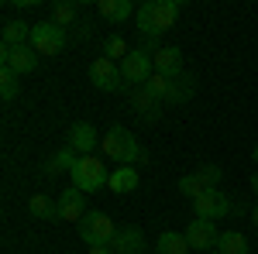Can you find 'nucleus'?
I'll list each match as a JSON object with an SVG mask.
<instances>
[{
	"label": "nucleus",
	"mask_w": 258,
	"mask_h": 254,
	"mask_svg": "<svg viewBox=\"0 0 258 254\" xmlns=\"http://www.w3.org/2000/svg\"><path fill=\"white\" fill-rule=\"evenodd\" d=\"M18 72H11V69H0V97L4 100H14L18 97Z\"/></svg>",
	"instance_id": "nucleus-27"
},
{
	"label": "nucleus",
	"mask_w": 258,
	"mask_h": 254,
	"mask_svg": "<svg viewBox=\"0 0 258 254\" xmlns=\"http://www.w3.org/2000/svg\"><path fill=\"white\" fill-rule=\"evenodd\" d=\"M110 251L114 254H141L145 251V234L138 227H120L114 240H110Z\"/></svg>",
	"instance_id": "nucleus-14"
},
{
	"label": "nucleus",
	"mask_w": 258,
	"mask_h": 254,
	"mask_svg": "<svg viewBox=\"0 0 258 254\" xmlns=\"http://www.w3.org/2000/svg\"><path fill=\"white\" fill-rule=\"evenodd\" d=\"M186 240H189V247L193 251H214L217 247V240H220V230H217V223H210V220H193L189 227H186Z\"/></svg>",
	"instance_id": "nucleus-10"
},
{
	"label": "nucleus",
	"mask_w": 258,
	"mask_h": 254,
	"mask_svg": "<svg viewBox=\"0 0 258 254\" xmlns=\"http://www.w3.org/2000/svg\"><path fill=\"white\" fill-rule=\"evenodd\" d=\"M31 48H35L38 55H59L62 48H66V28L52 24V21L35 24V28H31Z\"/></svg>",
	"instance_id": "nucleus-5"
},
{
	"label": "nucleus",
	"mask_w": 258,
	"mask_h": 254,
	"mask_svg": "<svg viewBox=\"0 0 258 254\" xmlns=\"http://www.w3.org/2000/svg\"><path fill=\"white\" fill-rule=\"evenodd\" d=\"M197 176L207 182V189H217V182L224 179V172H220V165H200Z\"/></svg>",
	"instance_id": "nucleus-29"
},
{
	"label": "nucleus",
	"mask_w": 258,
	"mask_h": 254,
	"mask_svg": "<svg viewBox=\"0 0 258 254\" xmlns=\"http://www.w3.org/2000/svg\"><path fill=\"white\" fill-rule=\"evenodd\" d=\"M145 90H148V93H152V97L162 103V100H169V79L159 76V72H152V79L145 82Z\"/></svg>",
	"instance_id": "nucleus-28"
},
{
	"label": "nucleus",
	"mask_w": 258,
	"mask_h": 254,
	"mask_svg": "<svg viewBox=\"0 0 258 254\" xmlns=\"http://www.w3.org/2000/svg\"><path fill=\"white\" fill-rule=\"evenodd\" d=\"M103 155L110 161H117V165H131L135 158H141V151H138V141L131 137V131L117 124L103 134Z\"/></svg>",
	"instance_id": "nucleus-2"
},
{
	"label": "nucleus",
	"mask_w": 258,
	"mask_h": 254,
	"mask_svg": "<svg viewBox=\"0 0 258 254\" xmlns=\"http://www.w3.org/2000/svg\"><path fill=\"white\" fill-rule=\"evenodd\" d=\"M207 254H220V251H207Z\"/></svg>",
	"instance_id": "nucleus-34"
},
{
	"label": "nucleus",
	"mask_w": 258,
	"mask_h": 254,
	"mask_svg": "<svg viewBox=\"0 0 258 254\" xmlns=\"http://www.w3.org/2000/svg\"><path fill=\"white\" fill-rule=\"evenodd\" d=\"M251 189H255V196H258V172L251 176Z\"/></svg>",
	"instance_id": "nucleus-31"
},
{
	"label": "nucleus",
	"mask_w": 258,
	"mask_h": 254,
	"mask_svg": "<svg viewBox=\"0 0 258 254\" xmlns=\"http://www.w3.org/2000/svg\"><path fill=\"white\" fill-rule=\"evenodd\" d=\"M73 176V186L80 189V193H97V189H103L107 182H110V176H107V168H103V161L93 155H86L76 161V168L69 172Z\"/></svg>",
	"instance_id": "nucleus-4"
},
{
	"label": "nucleus",
	"mask_w": 258,
	"mask_h": 254,
	"mask_svg": "<svg viewBox=\"0 0 258 254\" xmlns=\"http://www.w3.org/2000/svg\"><path fill=\"white\" fill-rule=\"evenodd\" d=\"M251 223H255V227H258V206H255V213H251Z\"/></svg>",
	"instance_id": "nucleus-32"
},
{
	"label": "nucleus",
	"mask_w": 258,
	"mask_h": 254,
	"mask_svg": "<svg viewBox=\"0 0 258 254\" xmlns=\"http://www.w3.org/2000/svg\"><path fill=\"white\" fill-rule=\"evenodd\" d=\"M97 11H100V18L110 21V24H124V21L135 14L131 11V0H100Z\"/></svg>",
	"instance_id": "nucleus-16"
},
{
	"label": "nucleus",
	"mask_w": 258,
	"mask_h": 254,
	"mask_svg": "<svg viewBox=\"0 0 258 254\" xmlns=\"http://www.w3.org/2000/svg\"><path fill=\"white\" fill-rule=\"evenodd\" d=\"M189 251H193V247H189L186 234H176V230H165V234H159L155 254H189Z\"/></svg>",
	"instance_id": "nucleus-18"
},
{
	"label": "nucleus",
	"mask_w": 258,
	"mask_h": 254,
	"mask_svg": "<svg viewBox=\"0 0 258 254\" xmlns=\"http://www.w3.org/2000/svg\"><path fill=\"white\" fill-rule=\"evenodd\" d=\"M31 28L35 24H24V21H7L4 24V45H28V38H31Z\"/></svg>",
	"instance_id": "nucleus-21"
},
{
	"label": "nucleus",
	"mask_w": 258,
	"mask_h": 254,
	"mask_svg": "<svg viewBox=\"0 0 258 254\" xmlns=\"http://www.w3.org/2000/svg\"><path fill=\"white\" fill-rule=\"evenodd\" d=\"M76 11H80V7H76V4H55V7H52V24H59V28H69V24H73V21H76Z\"/></svg>",
	"instance_id": "nucleus-25"
},
{
	"label": "nucleus",
	"mask_w": 258,
	"mask_h": 254,
	"mask_svg": "<svg viewBox=\"0 0 258 254\" xmlns=\"http://www.w3.org/2000/svg\"><path fill=\"white\" fill-rule=\"evenodd\" d=\"M0 62H4V69H11V72H18V76H28V72H35L38 69V52L31 48V45H4L0 48Z\"/></svg>",
	"instance_id": "nucleus-8"
},
{
	"label": "nucleus",
	"mask_w": 258,
	"mask_h": 254,
	"mask_svg": "<svg viewBox=\"0 0 258 254\" xmlns=\"http://www.w3.org/2000/svg\"><path fill=\"white\" fill-rule=\"evenodd\" d=\"M127 100H131V107H135L145 120H159V114H162V110H159V100L152 97L145 86H131V90H127Z\"/></svg>",
	"instance_id": "nucleus-15"
},
{
	"label": "nucleus",
	"mask_w": 258,
	"mask_h": 254,
	"mask_svg": "<svg viewBox=\"0 0 258 254\" xmlns=\"http://www.w3.org/2000/svg\"><path fill=\"white\" fill-rule=\"evenodd\" d=\"M86 254H114V251H110V247H90Z\"/></svg>",
	"instance_id": "nucleus-30"
},
{
	"label": "nucleus",
	"mask_w": 258,
	"mask_h": 254,
	"mask_svg": "<svg viewBox=\"0 0 258 254\" xmlns=\"http://www.w3.org/2000/svg\"><path fill=\"white\" fill-rule=\"evenodd\" d=\"M76 230H80V237L90 247H110V240H114V234H117L120 227L107 213H86L76 223Z\"/></svg>",
	"instance_id": "nucleus-3"
},
{
	"label": "nucleus",
	"mask_w": 258,
	"mask_h": 254,
	"mask_svg": "<svg viewBox=\"0 0 258 254\" xmlns=\"http://www.w3.org/2000/svg\"><path fill=\"white\" fill-rule=\"evenodd\" d=\"M97 144H100V134H97L93 124H86V120L73 124V131H69V148H73V151H83V158H86Z\"/></svg>",
	"instance_id": "nucleus-13"
},
{
	"label": "nucleus",
	"mask_w": 258,
	"mask_h": 254,
	"mask_svg": "<svg viewBox=\"0 0 258 254\" xmlns=\"http://www.w3.org/2000/svg\"><path fill=\"white\" fill-rule=\"evenodd\" d=\"M76 161H80V158H76V151H73V148H62L59 155L45 165V176H62V172H73V168H76Z\"/></svg>",
	"instance_id": "nucleus-22"
},
{
	"label": "nucleus",
	"mask_w": 258,
	"mask_h": 254,
	"mask_svg": "<svg viewBox=\"0 0 258 254\" xmlns=\"http://www.w3.org/2000/svg\"><path fill=\"white\" fill-rule=\"evenodd\" d=\"M152 62H155V72L165 79H176L182 76V52L176 45H165V48H155L152 52Z\"/></svg>",
	"instance_id": "nucleus-11"
},
{
	"label": "nucleus",
	"mask_w": 258,
	"mask_h": 254,
	"mask_svg": "<svg viewBox=\"0 0 258 254\" xmlns=\"http://www.w3.org/2000/svg\"><path fill=\"white\" fill-rule=\"evenodd\" d=\"M90 82L97 86V90H103V93H117L120 82H124V76H120V65L110 59H93V65H90Z\"/></svg>",
	"instance_id": "nucleus-9"
},
{
	"label": "nucleus",
	"mask_w": 258,
	"mask_h": 254,
	"mask_svg": "<svg viewBox=\"0 0 258 254\" xmlns=\"http://www.w3.org/2000/svg\"><path fill=\"white\" fill-rule=\"evenodd\" d=\"M203 189H207V182H203V179H200L197 172H186V176L179 179V193H182V196H189V199H197V196L203 193Z\"/></svg>",
	"instance_id": "nucleus-26"
},
{
	"label": "nucleus",
	"mask_w": 258,
	"mask_h": 254,
	"mask_svg": "<svg viewBox=\"0 0 258 254\" xmlns=\"http://www.w3.org/2000/svg\"><path fill=\"white\" fill-rule=\"evenodd\" d=\"M28 210H31V216H38V220H59V203L48 199V196H41V193L28 199Z\"/></svg>",
	"instance_id": "nucleus-20"
},
{
	"label": "nucleus",
	"mask_w": 258,
	"mask_h": 254,
	"mask_svg": "<svg viewBox=\"0 0 258 254\" xmlns=\"http://www.w3.org/2000/svg\"><path fill=\"white\" fill-rule=\"evenodd\" d=\"M214 251H220V254H248V237L241 234V230H224Z\"/></svg>",
	"instance_id": "nucleus-19"
},
{
	"label": "nucleus",
	"mask_w": 258,
	"mask_h": 254,
	"mask_svg": "<svg viewBox=\"0 0 258 254\" xmlns=\"http://www.w3.org/2000/svg\"><path fill=\"white\" fill-rule=\"evenodd\" d=\"M227 210H231V203H227V196L220 193V189H203V193L193 199V213H197V220L217 223V220L227 216Z\"/></svg>",
	"instance_id": "nucleus-7"
},
{
	"label": "nucleus",
	"mask_w": 258,
	"mask_h": 254,
	"mask_svg": "<svg viewBox=\"0 0 258 254\" xmlns=\"http://www.w3.org/2000/svg\"><path fill=\"white\" fill-rule=\"evenodd\" d=\"M59 220H73V223H80L83 216H86V193H80L76 186L73 189H66L59 193Z\"/></svg>",
	"instance_id": "nucleus-12"
},
{
	"label": "nucleus",
	"mask_w": 258,
	"mask_h": 254,
	"mask_svg": "<svg viewBox=\"0 0 258 254\" xmlns=\"http://www.w3.org/2000/svg\"><path fill=\"white\" fill-rule=\"evenodd\" d=\"M193 97V76H176L169 79V100L165 103H182Z\"/></svg>",
	"instance_id": "nucleus-23"
},
{
	"label": "nucleus",
	"mask_w": 258,
	"mask_h": 254,
	"mask_svg": "<svg viewBox=\"0 0 258 254\" xmlns=\"http://www.w3.org/2000/svg\"><path fill=\"white\" fill-rule=\"evenodd\" d=\"M176 18H179V0H145L135 11L141 35H162L176 24Z\"/></svg>",
	"instance_id": "nucleus-1"
},
{
	"label": "nucleus",
	"mask_w": 258,
	"mask_h": 254,
	"mask_svg": "<svg viewBox=\"0 0 258 254\" xmlns=\"http://www.w3.org/2000/svg\"><path fill=\"white\" fill-rule=\"evenodd\" d=\"M127 55H131V48H127V41L120 38V35H110V38L103 41V59H110V62H117V65H120Z\"/></svg>",
	"instance_id": "nucleus-24"
},
{
	"label": "nucleus",
	"mask_w": 258,
	"mask_h": 254,
	"mask_svg": "<svg viewBox=\"0 0 258 254\" xmlns=\"http://www.w3.org/2000/svg\"><path fill=\"white\" fill-rule=\"evenodd\" d=\"M107 186H110V193H135V189H138V172H135V168H131V165H117V168H114V172H110V182H107Z\"/></svg>",
	"instance_id": "nucleus-17"
},
{
	"label": "nucleus",
	"mask_w": 258,
	"mask_h": 254,
	"mask_svg": "<svg viewBox=\"0 0 258 254\" xmlns=\"http://www.w3.org/2000/svg\"><path fill=\"white\" fill-rule=\"evenodd\" d=\"M251 158H255V161H258V148H255V151H251Z\"/></svg>",
	"instance_id": "nucleus-33"
},
{
	"label": "nucleus",
	"mask_w": 258,
	"mask_h": 254,
	"mask_svg": "<svg viewBox=\"0 0 258 254\" xmlns=\"http://www.w3.org/2000/svg\"><path fill=\"white\" fill-rule=\"evenodd\" d=\"M155 72V62H152V52H141V48H131V55L120 62V76L131 86H145Z\"/></svg>",
	"instance_id": "nucleus-6"
}]
</instances>
